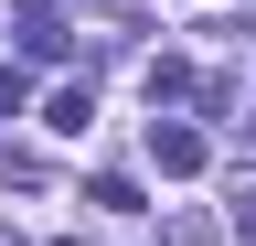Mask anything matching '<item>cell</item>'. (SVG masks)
Listing matches in <instances>:
<instances>
[{
  "instance_id": "7a4b0ae2",
  "label": "cell",
  "mask_w": 256,
  "mask_h": 246,
  "mask_svg": "<svg viewBox=\"0 0 256 246\" xmlns=\"http://www.w3.org/2000/svg\"><path fill=\"white\" fill-rule=\"evenodd\" d=\"M86 118H96L86 86H54V97H43V129H54V139H86Z\"/></svg>"
},
{
  "instance_id": "8992f818",
  "label": "cell",
  "mask_w": 256,
  "mask_h": 246,
  "mask_svg": "<svg viewBox=\"0 0 256 246\" xmlns=\"http://www.w3.org/2000/svg\"><path fill=\"white\" fill-rule=\"evenodd\" d=\"M192 11H224V0H192Z\"/></svg>"
},
{
  "instance_id": "52a82bcc",
  "label": "cell",
  "mask_w": 256,
  "mask_h": 246,
  "mask_svg": "<svg viewBox=\"0 0 256 246\" xmlns=\"http://www.w3.org/2000/svg\"><path fill=\"white\" fill-rule=\"evenodd\" d=\"M0 246H22V235H11V225H0Z\"/></svg>"
},
{
  "instance_id": "5b68a950",
  "label": "cell",
  "mask_w": 256,
  "mask_h": 246,
  "mask_svg": "<svg viewBox=\"0 0 256 246\" xmlns=\"http://www.w3.org/2000/svg\"><path fill=\"white\" fill-rule=\"evenodd\" d=\"M235 225H246V235H256V193H235Z\"/></svg>"
},
{
  "instance_id": "277c9868",
  "label": "cell",
  "mask_w": 256,
  "mask_h": 246,
  "mask_svg": "<svg viewBox=\"0 0 256 246\" xmlns=\"http://www.w3.org/2000/svg\"><path fill=\"white\" fill-rule=\"evenodd\" d=\"M86 203H107V214H139V182H128V171H96V193Z\"/></svg>"
},
{
  "instance_id": "ba28073f",
  "label": "cell",
  "mask_w": 256,
  "mask_h": 246,
  "mask_svg": "<svg viewBox=\"0 0 256 246\" xmlns=\"http://www.w3.org/2000/svg\"><path fill=\"white\" fill-rule=\"evenodd\" d=\"M246 139H256V118H246Z\"/></svg>"
},
{
  "instance_id": "3957f363",
  "label": "cell",
  "mask_w": 256,
  "mask_h": 246,
  "mask_svg": "<svg viewBox=\"0 0 256 246\" xmlns=\"http://www.w3.org/2000/svg\"><path fill=\"white\" fill-rule=\"evenodd\" d=\"M192 97V65H171V54H160V65H150V107H182Z\"/></svg>"
},
{
  "instance_id": "9c48e42d",
  "label": "cell",
  "mask_w": 256,
  "mask_h": 246,
  "mask_svg": "<svg viewBox=\"0 0 256 246\" xmlns=\"http://www.w3.org/2000/svg\"><path fill=\"white\" fill-rule=\"evenodd\" d=\"M54 246H75V235H54Z\"/></svg>"
},
{
  "instance_id": "6da1fadb",
  "label": "cell",
  "mask_w": 256,
  "mask_h": 246,
  "mask_svg": "<svg viewBox=\"0 0 256 246\" xmlns=\"http://www.w3.org/2000/svg\"><path fill=\"white\" fill-rule=\"evenodd\" d=\"M150 171H203V129H182V118H150Z\"/></svg>"
}]
</instances>
